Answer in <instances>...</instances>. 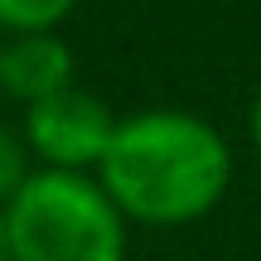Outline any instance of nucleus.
<instances>
[{
	"label": "nucleus",
	"mask_w": 261,
	"mask_h": 261,
	"mask_svg": "<svg viewBox=\"0 0 261 261\" xmlns=\"http://www.w3.org/2000/svg\"><path fill=\"white\" fill-rule=\"evenodd\" d=\"M10 261H126V218L92 174L34 169L5 203Z\"/></svg>",
	"instance_id": "2"
},
{
	"label": "nucleus",
	"mask_w": 261,
	"mask_h": 261,
	"mask_svg": "<svg viewBox=\"0 0 261 261\" xmlns=\"http://www.w3.org/2000/svg\"><path fill=\"white\" fill-rule=\"evenodd\" d=\"M29 174H34V169H29V145H24V136H15L10 126H0V208L24 189Z\"/></svg>",
	"instance_id": "6"
},
{
	"label": "nucleus",
	"mask_w": 261,
	"mask_h": 261,
	"mask_svg": "<svg viewBox=\"0 0 261 261\" xmlns=\"http://www.w3.org/2000/svg\"><path fill=\"white\" fill-rule=\"evenodd\" d=\"M73 15L68 0H0V34L24 39V34H58V24Z\"/></svg>",
	"instance_id": "5"
},
{
	"label": "nucleus",
	"mask_w": 261,
	"mask_h": 261,
	"mask_svg": "<svg viewBox=\"0 0 261 261\" xmlns=\"http://www.w3.org/2000/svg\"><path fill=\"white\" fill-rule=\"evenodd\" d=\"M232 179V150L223 130L194 112H136L116 121L112 145L97 165V184L107 189L121 218L155 227L194 223Z\"/></svg>",
	"instance_id": "1"
},
{
	"label": "nucleus",
	"mask_w": 261,
	"mask_h": 261,
	"mask_svg": "<svg viewBox=\"0 0 261 261\" xmlns=\"http://www.w3.org/2000/svg\"><path fill=\"white\" fill-rule=\"evenodd\" d=\"M252 140H256V150H261V92H256V102H252Z\"/></svg>",
	"instance_id": "7"
},
{
	"label": "nucleus",
	"mask_w": 261,
	"mask_h": 261,
	"mask_svg": "<svg viewBox=\"0 0 261 261\" xmlns=\"http://www.w3.org/2000/svg\"><path fill=\"white\" fill-rule=\"evenodd\" d=\"M0 261H10V237H5V208H0Z\"/></svg>",
	"instance_id": "8"
},
{
	"label": "nucleus",
	"mask_w": 261,
	"mask_h": 261,
	"mask_svg": "<svg viewBox=\"0 0 261 261\" xmlns=\"http://www.w3.org/2000/svg\"><path fill=\"white\" fill-rule=\"evenodd\" d=\"M112 130H116L112 107L102 97L83 92L77 83L24 112L29 155L44 160V169H63V174H87V169L102 165L107 145H112Z\"/></svg>",
	"instance_id": "3"
},
{
	"label": "nucleus",
	"mask_w": 261,
	"mask_h": 261,
	"mask_svg": "<svg viewBox=\"0 0 261 261\" xmlns=\"http://www.w3.org/2000/svg\"><path fill=\"white\" fill-rule=\"evenodd\" d=\"M73 48L58 34H24L0 44V92L19 97L24 107L73 87Z\"/></svg>",
	"instance_id": "4"
}]
</instances>
